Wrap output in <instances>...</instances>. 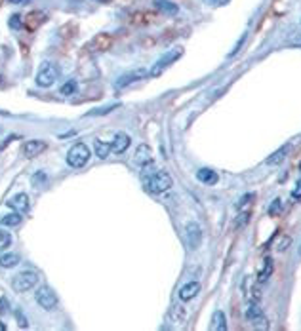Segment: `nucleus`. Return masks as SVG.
<instances>
[{
  "label": "nucleus",
  "instance_id": "obj_1",
  "mask_svg": "<svg viewBox=\"0 0 301 331\" xmlns=\"http://www.w3.org/2000/svg\"><path fill=\"white\" fill-rule=\"evenodd\" d=\"M174 185V179L172 175L164 170H159V172H153V174H147L143 177V187L147 192L151 194H160V192H166L168 189H172Z\"/></svg>",
  "mask_w": 301,
  "mask_h": 331
},
{
  "label": "nucleus",
  "instance_id": "obj_2",
  "mask_svg": "<svg viewBox=\"0 0 301 331\" xmlns=\"http://www.w3.org/2000/svg\"><path fill=\"white\" fill-rule=\"evenodd\" d=\"M90 160V149L84 143H75L67 153V164L71 168H82Z\"/></svg>",
  "mask_w": 301,
  "mask_h": 331
},
{
  "label": "nucleus",
  "instance_id": "obj_3",
  "mask_svg": "<svg viewBox=\"0 0 301 331\" xmlns=\"http://www.w3.org/2000/svg\"><path fill=\"white\" fill-rule=\"evenodd\" d=\"M38 284V274L32 272V270H25V272H19L12 278V287L17 293H23V291H29L34 285Z\"/></svg>",
  "mask_w": 301,
  "mask_h": 331
},
{
  "label": "nucleus",
  "instance_id": "obj_4",
  "mask_svg": "<svg viewBox=\"0 0 301 331\" xmlns=\"http://www.w3.org/2000/svg\"><path fill=\"white\" fill-rule=\"evenodd\" d=\"M59 78V67L54 63H44L38 73H36V84L40 88H50L55 84V80Z\"/></svg>",
  "mask_w": 301,
  "mask_h": 331
},
{
  "label": "nucleus",
  "instance_id": "obj_5",
  "mask_svg": "<svg viewBox=\"0 0 301 331\" xmlns=\"http://www.w3.org/2000/svg\"><path fill=\"white\" fill-rule=\"evenodd\" d=\"M181 53H183V50H181V48H175V50L166 51V53L160 57L159 61L153 65V69L149 71V76H153V78H155V76H160V75H162V73H164V71H166L170 65L174 63L175 59H179V57H181Z\"/></svg>",
  "mask_w": 301,
  "mask_h": 331
},
{
  "label": "nucleus",
  "instance_id": "obj_6",
  "mask_svg": "<svg viewBox=\"0 0 301 331\" xmlns=\"http://www.w3.org/2000/svg\"><path fill=\"white\" fill-rule=\"evenodd\" d=\"M34 299L36 303L44 308V310H54L55 306H57V295H55V291L52 289V287H48V285H40L38 289H36V293H34Z\"/></svg>",
  "mask_w": 301,
  "mask_h": 331
},
{
  "label": "nucleus",
  "instance_id": "obj_7",
  "mask_svg": "<svg viewBox=\"0 0 301 331\" xmlns=\"http://www.w3.org/2000/svg\"><path fill=\"white\" fill-rule=\"evenodd\" d=\"M246 318H248V322L254 326L255 330H267V328H269V322H267V318L263 314V310H261L255 303H250V305H248Z\"/></svg>",
  "mask_w": 301,
  "mask_h": 331
},
{
  "label": "nucleus",
  "instance_id": "obj_8",
  "mask_svg": "<svg viewBox=\"0 0 301 331\" xmlns=\"http://www.w3.org/2000/svg\"><path fill=\"white\" fill-rule=\"evenodd\" d=\"M185 240H187V246H189L191 250H196L200 246V242H202V229H200L198 223H194V221L187 223V227H185Z\"/></svg>",
  "mask_w": 301,
  "mask_h": 331
},
{
  "label": "nucleus",
  "instance_id": "obj_9",
  "mask_svg": "<svg viewBox=\"0 0 301 331\" xmlns=\"http://www.w3.org/2000/svg\"><path fill=\"white\" fill-rule=\"evenodd\" d=\"M147 75H149L147 69H134V71H130L126 75H122L120 78H116V88H128V86H132V84L143 80Z\"/></svg>",
  "mask_w": 301,
  "mask_h": 331
},
{
  "label": "nucleus",
  "instance_id": "obj_10",
  "mask_svg": "<svg viewBox=\"0 0 301 331\" xmlns=\"http://www.w3.org/2000/svg\"><path fill=\"white\" fill-rule=\"evenodd\" d=\"M134 162L141 170L151 168L153 166V151H151V147L149 145H139L137 151H136V154H134Z\"/></svg>",
  "mask_w": 301,
  "mask_h": 331
},
{
  "label": "nucleus",
  "instance_id": "obj_11",
  "mask_svg": "<svg viewBox=\"0 0 301 331\" xmlns=\"http://www.w3.org/2000/svg\"><path fill=\"white\" fill-rule=\"evenodd\" d=\"M46 21V12H42V10H34L31 14H27L25 19H23V27L27 29V31L34 32L42 23Z\"/></svg>",
  "mask_w": 301,
  "mask_h": 331
},
{
  "label": "nucleus",
  "instance_id": "obj_12",
  "mask_svg": "<svg viewBox=\"0 0 301 331\" xmlns=\"http://www.w3.org/2000/svg\"><path fill=\"white\" fill-rule=\"evenodd\" d=\"M112 46V36L109 32H99L95 34L90 42V50L92 51H107Z\"/></svg>",
  "mask_w": 301,
  "mask_h": 331
},
{
  "label": "nucleus",
  "instance_id": "obj_13",
  "mask_svg": "<svg viewBox=\"0 0 301 331\" xmlns=\"http://www.w3.org/2000/svg\"><path fill=\"white\" fill-rule=\"evenodd\" d=\"M130 143H132L130 135H128V133H124V131H118V133L114 135L112 143H111V151L114 153V154H122V153H126V151H128Z\"/></svg>",
  "mask_w": 301,
  "mask_h": 331
},
{
  "label": "nucleus",
  "instance_id": "obj_14",
  "mask_svg": "<svg viewBox=\"0 0 301 331\" xmlns=\"http://www.w3.org/2000/svg\"><path fill=\"white\" fill-rule=\"evenodd\" d=\"M46 143L44 141H38V139H31V141H27L23 145V154L27 158H34L38 156V154H42L44 151H46Z\"/></svg>",
  "mask_w": 301,
  "mask_h": 331
},
{
  "label": "nucleus",
  "instance_id": "obj_15",
  "mask_svg": "<svg viewBox=\"0 0 301 331\" xmlns=\"http://www.w3.org/2000/svg\"><path fill=\"white\" fill-rule=\"evenodd\" d=\"M8 205H10L12 209L19 211V213H27V211H29V196H27L25 192H19L14 198L8 200Z\"/></svg>",
  "mask_w": 301,
  "mask_h": 331
},
{
  "label": "nucleus",
  "instance_id": "obj_16",
  "mask_svg": "<svg viewBox=\"0 0 301 331\" xmlns=\"http://www.w3.org/2000/svg\"><path fill=\"white\" fill-rule=\"evenodd\" d=\"M290 151H292V145H290V143H286V145H282L278 151H274V153H273V154H271L265 162H267L269 166H278L280 162H284L286 160V156H288V153H290Z\"/></svg>",
  "mask_w": 301,
  "mask_h": 331
},
{
  "label": "nucleus",
  "instance_id": "obj_17",
  "mask_svg": "<svg viewBox=\"0 0 301 331\" xmlns=\"http://www.w3.org/2000/svg\"><path fill=\"white\" fill-rule=\"evenodd\" d=\"M198 291H200V284H198V282H189V284L181 285V289H179V299L181 301L194 299V297L198 295Z\"/></svg>",
  "mask_w": 301,
  "mask_h": 331
},
{
  "label": "nucleus",
  "instance_id": "obj_18",
  "mask_svg": "<svg viewBox=\"0 0 301 331\" xmlns=\"http://www.w3.org/2000/svg\"><path fill=\"white\" fill-rule=\"evenodd\" d=\"M153 4H155V8L159 10L160 14H166V16H177V12H179L177 4L172 2V0H155Z\"/></svg>",
  "mask_w": 301,
  "mask_h": 331
},
{
  "label": "nucleus",
  "instance_id": "obj_19",
  "mask_svg": "<svg viewBox=\"0 0 301 331\" xmlns=\"http://www.w3.org/2000/svg\"><path fill=\"white\" fill-rule=\"evenodd\" d=\"M196 179L202 183V185H214L218 181V174L214 170H208V168H202L196 172Z\"/></svg>",
  "mask_w": 301,
  "mask_h": 331
},
{
  "label": "nucleus",
  "instance_id": "obj_20",
  "mask_svg": "<svg viewBox=\"0 0 301 331\" xmlns=\"http://www.w3.org/2000/svg\"><path fill=\"white\" fill-rule=\"evenodd\" d=\"M210 330L214 331H225L227 330V320H225V314L221 310H216L214 316H212V324H210Z\"/></svg>",
  "mask_w": 301,
  "mask_h": 331
},
{
  "label": "nucleus",
  "instance_id": "obj_21",
  "mask_svg": "<svg viewBox=\"0 0 301 331\" xmlns=\"http://www.w3.org/2000/svg\"><path fill=\"white\" fill-rule=\"evenodd\" d=\"M94 149H95V154L97 158H101V160H105V158L111 154V143L107 141H101V139H95L94 141Z\"/></svg>",
  "mask_w": 301,
  "mask_h": 331
},
{
  "label": "nucleus",
  "instance_id": "obj_22",
  "mask_svg": "<svg viewBox=\"0 0 301 331\" xmlns=\"http://www.w3.org/2000/svg\"><path fill=\"white\" fill-rule=\"evenodd\" d=\"M19 255L17 253H4V255H0V267L2 268H14L19 265Z\"/></svg>",
  "mask_w": 301,
  "mask_h": 331
},
{
  "label": "nucleus",
  "instance_id": "obj_23",
  "mask_svg": "<svg viewBox=\"0 0 301 331\" xmlns=\"http://www.w3.org/2000/svg\"><path fill=\"white\" fill-rule=\"evenodd\" d=\"M21 213L19 211H14V213H8V215H4L2 219H0V225L2 227H17L19 223H21Z\"/></svg>",
  "mask_w": 301,
  "mask_h": 331
},
{
  "label": "nucleus",
  "instance_id": "obj_24",
  "mask_svg": "<svg viewBox=\"0 0 301 331\" xmlns=\"http://www.w3.org/2000/svg\"><path fill=\"white\" fill-rule=\"evenodd\" d=\"M271 274H273V259H265V267L261 268V272H259V276H257V280L259 282H267L271 278Z\"/></svg>",
  "mask_w": 301,
  "mask_h": 331
},
{
  "label": "nucleus",
  "instance_id": "obj_25",
  "mask_svg": "<svg viewBox=\"0 0 301 331\" xmlns=\"http://www.w3.org/2000/svg\"><path fill=\"white\" fill-rule=\"evenodd\" d=\"M136 25H145V23H151V21H155V16L153 14H149V12H141V14H136L134 19H132Z\"/></svg>",
  "mask_w": 301,
  "mask_h": 331
},
{
  "label": "nucleus",
  "instance_id": "obj_26",
  "mask_svg": "<svg viewBox=\"0 0 301 331\" xmlns=\"http://www.w3.org/2000/svg\"><path fill=\"white\" fill-rule=\"evenodd\" d=\"M12 246V236L8 230H0V253Z\"/></svg>",
  "mask_w": 301,
  "mask_h": 331
},
{
  "label": "nucleus",
  "instance_id": "obj_27",
  "mask_svg": "<svg viewBox=\"0 0 301 331\" xmlns=\"http://www.w3.org/2000/svg\"><path fill=\"white\" fill-rule=\"evenodd\" d=\"M75 92H77V82H75V80L65 82L63 86H61V90H59V94L61 95H73Z\"/></svg>",
  "mask_w": 301,
  "mask_h": 331
},
{
  "label": "nucleus",
  "instance_id": "obj_28",
  "mask_svg": "<svg viewBox=\"0 0 301 331\" xmlns=\"http://www.w3.org/2000/svg\"><path fill=\"white\" fill-rule=\"evenodd\" d=\"M282 211V200L280 198H274L269 205V215H278Z\"/></svg>",
  "mask_w": 301,
  "mask_h": 331
},
{
  "label": "nucleus",
  "instance_id": "obj_29",
  "mask_svg": "<svg viewBox=\"0 0 301 331\" xmlns=\"http://www.w3.org/2000/svg\"><path fill=\"white\" fill-rule=\"evenodd\" d=\"M118 107H120V105L116 103V105H111V107H103V109H99V110H92V112H88V116H101V114H107V112L118 109Z\"/></svg>",
  "mask_w": 301,
  "mask_h": 331
},
{
  "label": "nucleus",
  "instance_id": "obj_30",
  "mask_svg": "<svg viewBox=\"0 0 301 331\" xmlns=\"http://www.w3.org/2000/svg\"><path fill=\"white\" fill-rule=\"evenodd\" d=\"M16 318H17V324H19L21 328H27V326H29V322H27V318L23 316V312H21V310H16Z\"/></svg>",
  "mask_w": 301,
  "mask_h": 331
},
{
  "label": "nucleus",
  "instance_id": "obj_31",
  "mask_svg": "<svg viewBox=\"0 0 301 331\" xmlns=\"http://www.w3.org/2000/svg\"><path fill=\"white\" fill-rule=\"evenodd\" d=\"M290 244H292V238H290V236H284L282 240H280V244L276 246V250H278V252H284V250L288 248V246H290Z\"/></svg>",
  "mask_w": 301,
  "mask_h": 331
},
{
  "label": "nucleus",
  "instance_id": "obj_32",
  "mask_svg": "<svg viewBox=\"0 0 301 331\" xmlns=\"http://www.w3.org/2000/svg\"><path fill=\"white\" fill-rule=\"evenodd\" d=\"M231 0H206L208 6H214V8H219V6H227Z\"/></svg>",
  "mask_w": 301,
  "mask_h": 331
},
{
  "label": "nucleus",
  "instance_id": "obj_33",
  "mask_svg": "<svg viewBox=\"0 0 301 331\" xmlns=\"http://www.w3.org/2000/svg\"><path fill=\"white\" fill-rule=\"evenodd\" d=\"M292 198L294 200H301V179L296 183V189L292 190Z\"/></svg>",
  "mask_w": 301,
  "mask_h": 331
},
{
  "label": "nucleus",
  "instance_id": "obj_34",
  "mask_svg": "<svg viewBox=\"0 0 301 331\" xmlns=\"http://www.w3.org/2000/svg\"><path fill=\"white\" fill-rule=\"evenodd\" d=\"M19 17L21 16H12L10 17V27H12V29H19V27H21V19H19Z\"/></svg>",
  "mask_w": 301,
  "mask_h": 331
},
{
  "label": "nucleus",
  "instance_id": "obj_35",
  "mask_svg": "<svg viewBox=\"0 0 301 331\" xmlns=\"http://www.w3.org/2000/svg\"><path fill=\"white\" fill-rule=\"evenodd\" d=\"M252 198H254V194H252V192H250V194H246V196H242V198H240V202H238V207H242L244 204H248Z\"/></svg>",
  "mask_w": 301,
  "mask_h": 331
},
{
  "label": "nucleus",
  "instance_id": "obj_36",
  "mask_svg": "<svg viewBox=\"0 0 301 331\" xmlns=\"http://www.w3.org/2000/svg\"><path fill=\"white\" fill-rule=\"evenodd\" d=\"M175 318H177L179 322H181V320H185V310L181 312V306H179V305H175Z\"/></svg>",
  "mask_w": 301,
  "mask_h": 331
},
{
  "label": "nucleus",
  "instance_id": "obj_37",
  "mask_svg": "<svg viewBox=\"0 0 301 331\" xmlns=\"http://www.w3.org/2000/svg\"><path fill=\"white\" fill-rule=\"evenodd\" d=\"M0 312H8V299L6 297L0 299Z\"/></svg>",
  "mask_w": 301,
  "mask_h": 331
},
{
  "label": "nucleus",
  "instance_id": "obj_38",
  "mask_svg": "<svg viewBox=\"0 0 301 331\" xmlns=\"http://www.w3.org/2000/svg\"><path fill=\"white\" fill-rule=\"evenodd\" d=\"M12 4H29L31 0H10Z\"/></svg>",
  "mask_w": 301,
  "mask_h": 331
},
{
  "label": "nucleus",
  "instance_id": "obj_39",
  "mask_svg": "<svg viewBox=\"0 0 301 331\" xmlns=\"http://www.w3.org/2000/svg\"><path fill=\"white\" fill-rule=\"evenodd\" d=\"M95 2H101V4H109L111 0H95Z\"/></svg>",
  "mask_w": 301,
  "mask_h": 331
},
{
  "label": "nucleus",
  "instance_id": "obj_40",
  "mask_svg": "<svg viewBox=\"0 0 301 331\" xmlns=\"http://www.w3.org/2000/svg\"><path fill=\"white\" fill-rule=\"evenodd\" d=\"M300 255H301V248H300Z\"/></svg>",
  "mask_w": 301,
  "mask_h": 331
},
{
  "label": "nucleus",
  "instance_id": "obj_41",
  "mask_svg": "<svg viewBox=\"0 0 301 331\" xmlns=\"http://www.w3.org/2000/svg\"><path fill=\"white\" fill-rule=\"evenodd\" d=\"M0 4H2V0H0Z\"/></svg>",
  "mask_w": 301,
  "mask_h": 331
}]
</instances>
